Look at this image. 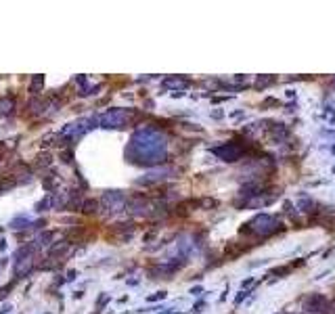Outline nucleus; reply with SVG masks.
I'll return each instance as SVG.
<instances>
[{"instance_id":"nucleus-1","label":"nucleus","mask_w":335,"mask_h":314,"mask_svg":"<svg viewBox=\"0 0 335 314\" xmlns=\"http://www.w3.org/2000/svg\"><path fill=\"white\" fill-rule=\"evenodd\" d=\"M126 157L136 166H155L166 160V138L151 126L138 128L126 149Z\"/></svg>"},{"instance_id":"nucleus-2","label":"nucleus","mask_w":335,"mask_h":314,"mask_svg":"<svg viewBox=\"0 0 335 314\" xmlns=\"http://www.w3.org/2000/svg\"><path fill=\"white\" fill-rule=\"evenodd\" d=\"M132 117H136V111H132V109H109L107 113H103L101 117H99V124L103 126V128H126L130 121H132Z\"/></svg>"},{"instance_id":"nucleus-3","label":"nucleus","mask_w":335,"mask_h":314,"mask_svg":"<svg viewBox=\"0 0 335 314\" xmlns=\"http://www.w3.org/2000/svg\"><path fill=\"white\" fill-rule=\"evenodd\" d=\"M126 195L121 193V191H107L103 197H101V201H99V207H103L107 214H117V212H121V209H126Z\"/></svg>"},{"instance_id":"nucleus-4","label":"nucleus","mask_w":335,"mask_h":314,"mask_svg":"<svg viewBox=\"0 0 335 314\" xmlns=\"http://www.w3.org/2000/svg\"><path fill=\"white\" fill-rule=\"evenodd\" d=\"M90 124H99V117H90V119H78L74 124H67L63 130H61V138L65 141H78L80 136H84L93 126Z\"/></svg>"},{"instance_id":"nucleus-5","label":"nucleus","mask_w":335,"mask_h":314,"mask_svg":"<svg viewBox=\"0 0 335 314\" xmlns=\"http://www.w3.org/2000/svg\"><path fill=\"white\" fill-rule=\"evenodd\" d=\"M126 209L134 216H151L153 214L151 212L153 205L145 195H132L130 199H126Z\"/></svg>"},{"instance_id":"nucleus-6","label":"nucleus","mask_w":335,"mask_h":314,"mask_svg":"<svg viewBox=\"0 0 335 314\" xmlns=\"http://www.w3.org/2000/svg\"><path fill=\"white\" fill-rule=\"evenodd\" d=\"M132 235H134V222H119L109 229V239H113L117 243H124V241L132 239Z\"/></svg>"},{"instance_id":"nucleus-7","label":"nucleus","mask_w":335,"mask_h":314,"mask_svg":"<svg viewBox=\"0 0 335 314\" xmlns=\"http://www.w3.org/2000/svg\"><path fill=\"white\" fill-rule=\"evenodd\" d=\"M168 172H172L170 168H160V170H155V172H149V174H145L143 178H138L136 182L138 184H151V182H160V180H164L166 178V174Z\"/></svg>"},{"instance_id":"nucleus-8","label":"nucleus","mask_w":335,"mask_h":314,"mask_svg":"<svg viewBox=\"0 0 335 314\" xmlns=\"http://www.w3.org/2000/svg\"><path fill=\"white\" fill-rule=\"evenodd\" d=\"M42 224H44V220L29 222L27 218H15V220L11 222V229H15V231H21V229H34V226H42Z\"/></svg>"},{"instance_id":"nucleus-9","label":"nucleus","mask_w":335,"mask_h":314,"mask_svg":"<svg viewBox=\"0 0 335 314\" xmlns=\"http://www.w3.org/2000/svg\"><path fill=\"white\" fill-rule=\"evenodd\" d=\"M15 109V99L13 97H0V117L11 115Z\"/></svg>"},{"instance_id":"nucleus-10","label":"nucleus","mask_w":335,"mask_h":314,"mask_svg":"<svg viewBox=\"0 0 335 314\" xmlns=\"http://www.w3.org/2000/svg\"><path fill=\"white\" fill-rule=\"evenodd\" d=\"M82 212L84 214H97L99 212V201H95V199H86L84 203H82Z\"/></svg>"},{"instance_id":"nucleus-11","label":"nucleus","mask_w":335,"mask_h":314,"mask_svg":"<svg viewBox=\"0 0 335 314\" xmlns=\"http://www.w3.org/2000/svg\"><path fill=\"white\" fill-rule=\"evenodd\" d=\"M42 86H44V76H34L32 78V84H29V90L32 92H38Z\"/></svg>"},{"instance_id":"nucleus-12","label":"nucleus","mask_w":335,"mask_h":314,"mask_svg":"<svg viewBox=\"0 0 335 314\" xmlns=\"http://www.w3.org/2000/svg\"><path fill=\"white\" fill-rule=\"evenodd\" d=\"M48 207H52V193H48V195H46V199L38 201V205H36V212H44V209H48Z\"/></svg>"},{"instance_id":"nucleus-13","label":"nucleus","mask_w":335,"mask_h":314,"mask_svg":"<svg viewBox=\"0 0 335 314\" xmlns=\"http://www.w3.org/2000/svg\"><path fill=\"white\" fill-rule=\"evenodd\" d=\"M55 182H57V178H55V176H48V178H44V189H46V191H52V189H55Z\"/></svg>"},{"instance_id":"nucleus-14","label":"nucleus","mask_w":335,"mask_h":314,"mask_svg":"<svg viewBox=\"0 0 335 314\" xmlns=\"http://www.w3.org/2000/svg\"><path fill=\"white\" fill-rule=\"evenodd\" d=\"M36 166H38V168H42V166H50V155H40Z\"/></svg>"},{"instance_id":"nucleus-15","label":"nucleus","mask_w":335,"mask_h":314,"mask_svg":"<svg viewBox=\"0 0 335 314\" xmlns=\"http://www.w3.org/2000/svg\"><path fill=\"white\" fill-rule=\"evenodd\" d=\"M13 289V285H5L3 289H0V300H5L7 298V295H9V291Z\"/></svg>"},{"instance_id":"nucleus-16","label":"nucleus","mask_w":335,"mask_h":314,"mask_svg":"<svg viewBox=\"0 0 335 314\" xmlns=\"http://www.w3.org/2000/svg\"><path fill=\"white\" fill-rule=\"evenodd\" d=\"M63 162L65 164H72V151H65L63 153Z\"/></svg>"},{"instance_id":"nucleus-17","label":"nucleus","mask_w":335,"mask_h":314,"mask_svg":"<svg viewBox=\"0 0 335 314\" xmlns=\"http://www.w3.org/2000/svg\"><path fill=\"white\" fill-rule=\"evenodd\" d=\"M164 295H166V293H157V295H151V298H149V302H155V300H160V298H164Z\"/></svg>"}]
</instances>
